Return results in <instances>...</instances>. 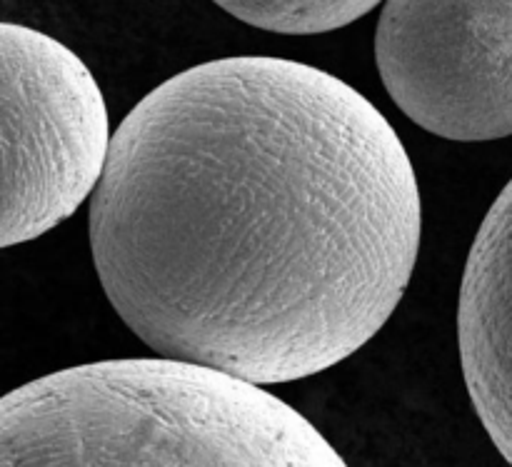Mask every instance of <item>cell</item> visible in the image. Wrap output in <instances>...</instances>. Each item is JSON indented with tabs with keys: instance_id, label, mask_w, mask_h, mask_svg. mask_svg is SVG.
I'll use <instances>...</instances> for the list:
<instances>
[{
	"instance_id": "obj_4",
	"label": "cell",
	"mask_w": 512,
	"mask_h": 467,
	"mask_svg": "<svg viewBox=\"0 0 512 467\" xmlns=\"http://www.w3.org/2000/svg\"><path fill=\"white\" fill-rule=\"evenodd\" d=\"M375 63L393 103L428 133L512 135V0H385Z\"/></svg>"
},
{
	"instance_id": "obj_6",
	"label": "cell",
	"mask_w": 512,
	"mask_h": 467,
	"mask_svg": "<svg viewBox=\"0 0 512 467\" xmlns=\"http://www.w3.org/2000/svg\"><path fill=\"white\" fill-rule=\"evenodd\" d=\"M233 18L283 35H318L345 28L383 0H213Z\"/></svg>"
},
{
	"instance_id": "obj_5",
	"label": "cell",
	"mask_w": 512,
	"mask_h": 467,
	"mask_svg": "<svg viewBox=\"0 0 512 467\" xmlns=\"http://www.w3.org/2000/svg\"><path fill=\"white\" fill-rule=\"evenodd\" d=\"M458 345L475 413L512 467V180L485 215L465 263Z\"/></svg>"
},
{
	"instance_id": "obj_2",
	"label": "cell",
	"mask_w": 512,
	"mask_h": 467,
	"mask_svg": "<svg viewBox=\"0 0 512 467\" xmlns=\"http://www.w3.org/2000/svg\"><path fill=\"white\" fill-rule=\"evenodd\" d=\"M0 467H348L263 390L170 358L58 370L0 403Z\"/></svg>"
},
{
	"instance_id": "obj_3",
	"label": "cell",
	"mask_w": 512,
	"mask_h": 467,
	"mask_svg": "<svg viewBox=\"0 0 512 467\" xmlns=\"http://www.w3.org/2000/svg\"><path fill=\"white\" fill-rule=\"evenodd\" d=\"M0 245L28 243L95 193L110 158L108 108L88 65L60 40L3 23Z\"/></svg>"
},
{
	"instance_id": "obj_1",
	"label": "cell",
	"mask_w": 512,
	"mask_h": 467,
	"mask_svg": "<svg viewBox=\"0 0 512 467\" xmlns=\"http://www.w3.org/2000/svg\"><path fill=\"white\" fill-rule=\"evenodd\" d=\"M418 178L365 95L298 60L183 70L113 133L90 200L100 285L160 358L255 385L325 373L388 323Z\"/></svg>"
}]
</instances>
